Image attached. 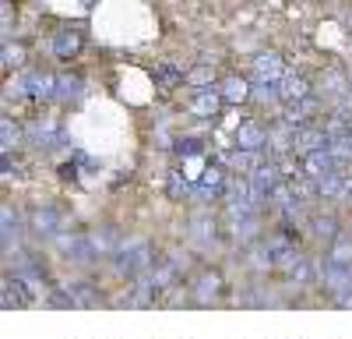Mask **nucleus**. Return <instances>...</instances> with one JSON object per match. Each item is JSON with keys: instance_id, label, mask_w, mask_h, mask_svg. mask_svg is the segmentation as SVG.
Here are the masks:
<instances>
[{"instance_id": "obj_34", "label": "nucleus", "mask_w": 352, "mask_h": 339, "mask_svg": "<svg viewBox=\"0 0 352 339\" xmlns=\"http://www.w3.org/2000/svg\"><path fill=\"white\" fill-rule=\"evenodd\" d=\"M349 138H352V131H349Z\"/></svg>"}, {"instance_id": "obj_30", "label": "nucleus", "mask_w": 352, "mask_h": 339, "mask_svg": "<svg viewBox=\"0 0 352 339\" xmlns=\"http://www.w3.org/2000/svg\"><path fill=\"white\" fill-rule=\"evenodd\" d=\"M18 64H21V50L11 46V43H4V71H11V68H18Z\"/></svg>"}, {"instance_id": "obj_11", "label": "nucleus", "mask_w": 352, "mask_h": 339, "mask_svg": "<svg viewBox=\"0 0 352 339\" xmlns=\"http://www.w3.org/2000/svg\"><path fill=\"white\" fill-rule=\"evenodd\" d=\"M219 92H222V99H226L229 106H243V103L254 96V85H250L247 78H240V74H229V78L219 81Z\"/></svg>"}, {"instance_id": "obj_33", "label": "nucleus", "mask_w": 352, "mask_h": 339, "mask_svg": "<svg viewBox=\"0 0 352 339\" xmlns=\"http://www.w3.org/2000/svg\"><path fill=\"white\" fill-rule=\"evenodd\" d=\"M345 25H349V32H352V14H349V18H345Z\"/></svg>"}, {"instance_id": "obj_20", "label": "nucleus", "mask_w": 352, "mask_h": 339, "mask_svg": "<svg viewBox=\"0 0 352 339\" xmlns=\"http://www.w3.org/2000/svg\"><path fill=\"white\" fill-rule=\"evenodd\" d=\"M324 262H331V265H342V269H352V240H331V247H328V258Z\"/></svg>"}, {"instance_id": "obj_23", "label": "nucleus", "mask_w": 352, "mask_h": 339, "mask_svg": "<svg viewBox=\"0 0 352 339\" xmlns=\"http://www.w3.org/2000/svg\"><path fill=\"white\" fill-rule=\"evenodd\" d=\"M190 237L201 240V244H208V240L215 237V219H212L208 212H197V216H194V226H190Z\"/></svg>"}, {"instance_id": "obj_17", "label": "nucleus", "mask_w": 352, "mask_h": 339, "mask_svg": "<svg viewBox=\"0 0 352 339\" xmlns=\"http://www.w3.org/2000/svg\"><path fill=\"white\" fill-rule=\"evenodd\" d=\"M148 265H152V251L144 244H138L134 251H120V269L124 272H144Z\"/></svg>"}, {"instance_id": "obj_1", "label": "nucleus", "mask_w": 352, "mask_h": 339, "mask_svg": "<svg viewBox=\"0 0 352 339\" xmlns=\"http://www.w3.org/2000/svg\"><path fill=\"white\" fill-rule=\"evenodd\" d=\"M11 85H14V92H18V96H28V99H56V78L46 74V71L18 74Z\"/></svg>"}, {"instance_id": "obj_15", "label": "nucleus", "mask_w": 352, "mask_h": 339, "mask_svg": "<svg viewBox=\"0 0 352 339\" xmlns=\"http://www.w3.org/2000/svg\"><path fill=\"white\" fill-rule=\"evenodd\" d=\"M317 191H320V198H345L352 191V184L345 181V170H335V174L317 181Z\"/></svg>"}, {"instance_id": "obj_8", "label": "nucleus", "mask_w": 352, "mask_h": 339, "mask_svg": "<svg viewBox=\"0 0 352 339\" xmlns=\"http://www.w3.org/2000/svg\"><path fill=\"white\" fill-rule=\"evenodd\" d=\"M222 92H219V85L215 89H197L194 92V99L187 103V110L194 113V117H201V121H208V117H219V110H222Z\"/></svg>"}, {"instance_id": "obj_10", "label": "nucleus", "mask_w": 352, "mask_h": 339, "mask_svg": "<svg viewBox=\"0 0 352 339\" xmlns=\"http://www.w3.org/2000/svg\"><path fill=\"white\" fill-rule=\"evenodd\" d=\"M317 113H320V99L310 96V99H303V103H292V106L282 113V124H289L292 131H296V127H303V124H314Z\"/></svg>"}, {"instance_id": "obj_16", "label": "nucleus", "mask_w": 352, "mask_h": 339, "mask_svg": "<svg viewBox=\"0 0 352 339\" xmlns=\"http://www.w3.org/2000/svg\"><path fill=\"white\" fill-rule=\"evenodd\" d=\"M219 294H222V276L219 272H204L197 279V287H194V300L197 304H212Z\"/></svg>"}, {"instance_id": "obj_18", "label": "nucleus", "mask_w": 352, "mask_h": 339, "mask_svg": "<svg viewBox=\"0 0 352 339\" xmlns=\"http://www.w3.org/2000/svg\"><path fill=\"white\" fill-rule=\"evenodd\" d=\"M28 226H32L36 234H46V237H53V234H60V216H56V212H50V209H36L32 216H28Z\"/></svg>"}, {"instance_id": "obj_21", "label": "nucleus", "mask_w": 352, "mask_h": 339, "mask_svg": "<svg viewBox=\"0 0 352 339\" xmlns=\"http://www.w3.org/2000/svg\"><path fill=\"white\" fill-rule=\"evenodd\" d=\"M78 96H81V78L78 74H56V99L71 103Z\"/></svg>"}, {"instance_id": "obj_31", "label": "nucleus", "mask_w": 352, "mask_h": 339, "mask_svg": "<svg viewBox=\"0 0 352 339\" xmlns=\"http://www.w3.org/2000/svg\"><path fill=\"white\" fill-rule=\"evenodd\" d=\"M176 152H180V156H197L201 152V141H180V145H176Z\"/></svg>"}, {"instance_id": "obj_2", "label": "nucleus", "mask_w": 352, "mask_h": 339, "mask_svg": "<svg viewBox=\"0 0 352 339\" xmlns=\"http://www.w3.org/2000/svg\"><path fill=\"white\" fill-rule=\"evenodd\" d=\"M282 74H285V61L278 53H257L254 61H250V81L254 85H278L282 81Z\"/></svg>"}, {"instance_id": "obj_7", "label": "nucleus", "mask_w": 352, "mask_h": 339, "mask_svg": "<svg viewBox=\"0 0 352 339\" xmlns=\"http://www.w3.org/2000/svg\"><path fill=\"white\" fill-rule=\"evenodd\" d=\"M81 43H85L81 28H71V25H67V28H56V36H53L50 50H53L56 61H71V56L81 53Z\"/></svg>"}, {"instance_id": "obj_28", "label": "nucleus", "mask_w": 352, "mask_h": 339, "mask_svg": "<svg viewBox=\"0 0 352 339\" xmlns=\"http://www.w3.org/2000/svg\"><path fill=\"white\" fill-rule=\"evenodd\" d=\"M254 269H275V247L272 244H254Z\"/></svg>"}, {"instance_id": "obj_26", "label": "nucleus", "mask_w": 352, "mask_h": 339, "mask_svg": "<svg viewBox=\"0 0 352 339\" xmlns=\"http://www.w3.org/2000/svg\"><path fill=\"white\" fill-rule=\"evenodd\" d=\"M0 134H4V141H0V149H4V156H11V149L18 145V138H21L18 124H14L11 117H4V121H0Z\"/></svg>"}, {"instance_id": "obj_12", "label": "nucleus", "mask_w": 352, "mask_h": 339, "mask_svg": "<svg viewBox=\"0 0 352 339\" xmlns=\"http://www.w3.org/2000/svg\"><path fill=\"white\" fill-rule=\"evenodd\" d=\"M320 282H324V290H328V294L342 297V294H349V290H352V272H349V269H342V265L324 262V269H320Z\"/></svg>"}, {"instance_id": "obj_5", "label": "nucleus", "mask_w": 352, "mask_h": 339, "mask_svg": "<svg viewBox=\"0 0 352 339\" xmlns=\"http://www.w3.org/2000/svg\"><path fill=\"white\" fill-rule=\"evenodd\" d=\"M310 96H314V85H310L300 71H285V74H282V81H278V99H282L285 106L303 103V99H310Z\"/></svg>"}, {"instance_id": "obj_6", "label": "nucleus", "mask_w": 352, "mask_h": 339, "mask_svg": "<svg viewBox=\"0 0 352 339\" xmlns=\"http://www.w3.org/2000/svg\"><path fill=\"white\" fill-rule=\"evenodd\" d=\"M232 145L250 149V152H264V145H268V127H264L261 121H243L236 127V134H232Z\"/></svg>"}, {"instance_id": "obj_19", "label": "nucleus", "mask_w": 352, "mask_h": 339, "mask_svg": "<svg viewBox=\"0 0 352 339\" xmlns=\"http://www.w3.org/2000/svg\"><path fill=\"white\" fill-rule=\"evenodd\" d=\"M184 85H190V89H215V71L208 64H197V68L187 71Z\"/></svg>"}, {"instance_id": "obj_22", "label": "nucleus", "mask_w": 352, "mask_h": 339, "mask_svg": "<svg viewBox=\"0 0 352 339\" xmlns=\"http://www.w3.org/2000/svg\"><path fill=\"white\" fill-rule=\"evenodd\" d=\"M261 156H264V152H250V149H236V152H232V156H229V166H232V170H243V174H254V170L261 166Z\"/></svg>"}, {"instance_id": "obj_13", "label": "nucleus", "mask_w": 352, "mask_h": 339, "mask_svg": "<svg viewBox=\"0 0 352 339\" xmlns=\"http://www.w3.org/2000/svg\"><path fill=\"white\" fill-rule=\"evenodd\" d=\"M264 152L268 156H275V159H282V156H289L292 152V127L289 124H272L268 127V145H264Z\"/></svg>"}, {"instance_id": "obj_4", "label": "nucleus", "mask_w": 352, "mask_h": 339, "mask_svg": "<svg viewBox=\"0 0 352 339\" xmlns=\"http://www.w3.org/2000/svg\"><path fill=\"white\" fill-rule=\"evenodd\" d=\"M247 181H250V187H254V198L264 205L268 202V194H272V187L278 184V181H285L282 177V170H278V163L275 159H268V163H261L254 174H247Z\"/></svg>"}, {"instance_id": "obj_14", "label": "nucleus", "mask_w": 352, "mask_h": 339, "mask_svg": "<svg viewBox=\"0 0 352 339\" xmlns=\"http://www.w3.org/2000/svg\"><path fill=\"white\" fill-rule=\"evenodd\" d=\"M320 89H324V96L328 99H342V96H349V78L338 71V68H328V71H320Z\"/></svg>"}, {"instance_id": "obj_32", "label": "nucleus", "mask_w": 352, "mask_h": 339, "mask_svg": "<svg viewBox=\"0 0 352 339\" xmlns=\"http://www.w3.org/2000/svg\"><path fill=\"white\" fill-rule=\"evenodd\" d=\"M292 279H296V282H307V279H310V265H307V262H300L296 269H292Z\"/></svg>"}, {"instance_id": "obj_29", "label": "nucleus", "mask_w": 352, "mask_h": 339, "mask_svg": "<svg viewBox=\"0 0 352 339\" xmlns=\"http://www.w3.org/2000/svg\"><path fill=\"white\" fill-rule=\"evenodd\" d=\"M169 194L176 198V202H180V198H190V184H187L180 174H176V170L169 174Z\"/></svg>"}, {"instance_id": "obj_9", "label": "nucleus", "mask_w": 352, "mask_h": 339, "mask_svg": "<svg viewBox=\"0 0 352 339\" xmlns=\"http://www.w3.org/2000/svg\"><path fill=\"white\" fill-rule=\"evenodd\" d=\"M300 163H303V177H310V181H320V177H328V174H335V170H338V163H335V156L328 149L307 152Z\"/></svg>"}, {"instance_id": "obj_3", "label": "nucleus", "mask_w": 352, "mask_h": 339, "mask_svg": "<svg viewBox=\"0 0 352 339\" xmlns=\"http://www.w3.org/2000/svg\"><path fill=\"white\" fill-rule=\"evenodd\" d=\"M328 131L324 127H317V124H303L292 131V156H307V152H317V149H328Z\"/></svg>"}, {"instance_id": "obj_27", "label": "nucleus", "mask_w": 352, "mask_h": 339, "mask_svg": "<svg viewBox=\"0 0 352 339\" xmlns=\"http://www.w3.org/2000/svg\"><path fill=\"white\" fill-rule=\"evenodd\" d=\"M155 78L162 81V89H176V85H184L187 71H176V68H169V64H159V68H155Z\"/></svg>"}, {"instance_id": "obj_25", "label": "nucleus", "mask_w": 352, "mask_h": 339, "mask_svg": "<svg viewBox=\"0 0 352 339\" xmlns=\"http://www.w3.org/2000/svg\"><path fill=\"white\" fill-rule=\"evenodd\" d=\"M328 152L335 156L338 170H345V166L352 163V138H349V134H345V138H331V141H328Z\"/></svg>"}, {"instance_id": "obj_24", "label": "nucleus", "mask_w": 352, "mask_h": 339, "mask_svg": "<svg viewBox=\"0 0 352 339\" xmlns=\"http://www.w3.org/2000/svg\"><path fill=\"white\" fill-rule=\"evenodd\" d=\"M314 237L317 240H338V219L335 216H314Z\"/></svg>"}]
</instances>
